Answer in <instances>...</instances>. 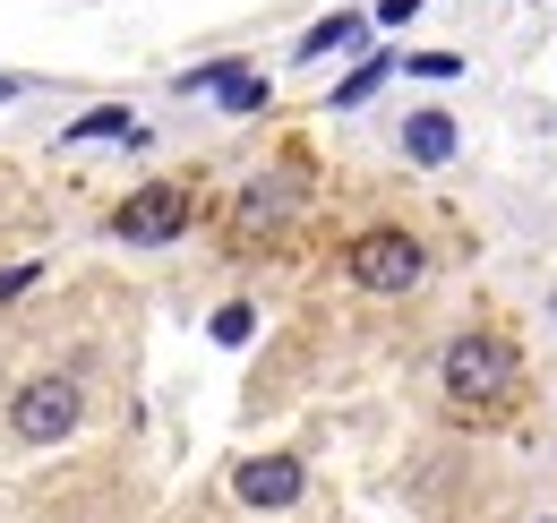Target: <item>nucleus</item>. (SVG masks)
<instances>
[{
	"instance_id": "obj_1",
	"label": "nucleus",
	"mask_w": 557,
	"mask_h": 523,
	"mask_svg": "<svg viewBox=\"0 0 557 523\" xmlns=\"http://www.w3.org/2000/svg\"><path fill=\"white\" fill-rule=\"evenodd\" d=\"M437 378H446V394H455L463 412H497L523 369H515V343H506V335H455L446 361H437Z\"/></svg>"
},
{
	"instance_id": "obj_2",
	"label": "nucleus",
	"mask_w": 557,
	"mask_h": 523,
	"mask_svg": "<svg viewBox=\"0 0 557 523\" xmlns=\"http://www.w3.org/2000/svg\"><path fill=\"white\" fill-rule=\"evenodd\" d=\"M77 421H86L77 369H44V378H26L9 394V438L17 447H61V438H77Z\"/></svg>"
},
{
	"instance_id": "obj_5",
	"label": "nucleus",
	"mask_w": 557,
	"mask_h": 523,
	"mask_svg": "<svg viewBox=\"0 0 557 523\" xmlns=\"http://www.w3.org/2000/svg\"><path fill=\"white\" fill-rule=\"evenodd\" d=\"M300 489H309V463H300V455H249L240 472H232V498H240V507H258V515L292 507Z\"/></svg>"
},
{
	"instance_id": "obj_9",
	"label": "nucleus",
	"mask_w": 557,
	"mask_h": 523,
	"mask_svg": "<svg viewBox=\"0 0 557 523\" xmlns=\"http://www.w3.org/2000/svg\"><path fill=\"white\" fill-rule=\"evenodd\" d=\"M223 104H232V112H258V104H267V86H258V77H240V86H223Z\"/></svg>"
},
{
	"instance_id": "obj_10",
	"label": "nucleus",
	"mask_w": 557,
	"mask_h": 523,
	"mask_svg": "<svg viewBox=\"0 0 557 523\" xmlns=\"http://www.w3.org/2000/svg\"><path fill=\"white\" fill-rule=\"evenodd\" d=\"M17 292H35V266H0V301H17Z\"/></svg>"
},
{
	"instance_id": "obj_7",
	"label": "nucleus",
	"mask_w": 557,
	"mask_h": 523,
	"mask_svg": "<svg viewBox=\"0 0 557 523\" xmlns=\"http://www.w3.org/2000/svg\"><path fill=\"white\" fill-rule=\"evenodd\" d=\"M404 155H412V163H446V155H455V121H446V112H412V121H404Z\"/></svg>"
},
{
	"instance_id": "obj_3",
	"label": "nucleus",
	"mask_w": 557,
	"mask_h": 523,
	"mask_svg": "<svg viewBox=\"0 0 557 523\" xmlns=\"http://www.w3.org/2000/svg\"><path fill=\"white\" fill-rule=\"evenodd\" d=\"M351 283L360 292H377V301H395V292H420V275H429V250H420L404 223H377V232H360L344 250Z\"/></svg>"
},
{
	"instance_id": "obj_11",
	"label": "nucleus",
	"mask_w": 557,
	"mask_h": 523,
	"mask_svg": "<svg viewBox=\"0 0 557 523\" xmlns=\"http://www.w3.org/2000/svg\"><path fill=\"white\" fill-rule=\"evenodd\" d=\"M541 523H557V515H541Z\"/></svg>"
},
{
	"instance_id": "obj_6",
	"label": "nucleus",
	"mask_w": 557,
	"mask_h": 523,
	"mask_svg": "<svg viewBox=\"0 0 557 523\" xmlns=\"http://www.w3.org/2000/svg\"><path fill=\"white\" fill-rule=\"evenodd\" d=\"M300 197H309V172H300V163H283V172H267V181H249V190H240L232 223H249V232H258V223H283Z\"/></svg>"
},
{
	"instance_id": "obj_8",
	"label": "nucleus",
	"mask_w": 557,
	"mask_h": 523,
	"mask_svg": "<svg viewBox=\"0 0 557 523\" xmlns=\"http://www.w3.org/2000/svg\"><path fill=\"white\" fill-rule=\"evenodd\" d=\"M121 130H129V121H121V112H86V121H77L70 137H121Z\"/></svg>"
},
{
	"instance_id": "obj_4",
	"label": "nucleus",
	"mask_w": 557,
	"mask_h": 523,
	"mask_svg": "<svg viewBox=\"0 0 557 523\" xmlns=\"http://www.w3.org/2000/svg\"><path fill=\"white\" fill-rule=\"evenodd\" d=\"M181 232H189V190H181V181H154V190H138V197L112 206V241H129V250L181 241Z\"/></svg>"
}]
</instances>
